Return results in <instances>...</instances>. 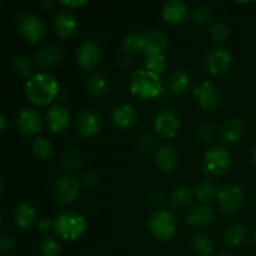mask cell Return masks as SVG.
<instances>
[{"label": "cell", "mask_w": 256, "mask_h": 256, "mask_svg": "<svg viewBox=\"0 0 256 256\" xmlns=\"http://www.w3.org/2000/svg\"><path fill=\"white\" fill-rule=\"evenodd\" d=\"M25 94L34 104L46 105L56 96L58 82L49 72H38L28 79Z\"/></svg>", "instance_id": "6da1fadb"}, {"label": "cell", "mask_w": 256, "mask_h": 256, "mask_svg": "<svg viewBox=\"0 0 256 256\" xmlns=\"http://www.w3.org/2000/svg\"><path fill=\"white\" fill-rule=\"evenodd\" d=\"M130 92L140 99H150L162 94L164 85L159 74L148 69H138L130 76Z\"/></svg>", "instance_id": "7a4b0ae2"}, {"label": "cell", "mask_w": 256, "mask_h": 256, "mask_svg": "<svg viewBox=\"0 0 256 256\" xmlns=\"http://www.w3.org/2000/svg\"><path fill=\"white\" fill-rule=\"evenodd\" d=\"M52 228L62 240H75L82 236L86 229V222L82 215L75 212H64L58 215L52 222Z\"/></svg>", "instance_id": "3957f363"}, {"label": "cell", "mask_w": 256, "mask_h": 256, "mask_svg": "<svg viewBox=\"0 0 256 256\" xmlns=\"http://www.w3.org/2000/svg\"><path fill=\"white\" fill-rule=\"evenodd\" d=\"M149 229L154 238L162 242L170 240L176 232V220L166 210H158L149 218Z\"/></svg>", "instance_id": "277c9868"}, {"label": "cell", "mask_w": 256, "mask_h": 256, "mask_svg": "<svg viewBox=\"0 0 256 256\" xmlns=\"http://www.w3.org/2000/svg\"><path fill=\"white\" fill-rule=\"evenodd\" d=\"M230 152L222 146L210 148L202 156V169L208 175L219 176L224 174L230 165Z\"/></svg>", "instance_id": "5b68a950"}, {"label": "cell", "mask_w": 256, "mask_h": 256, "mask_svg": "<svg viewBox=\"0 0 256 256\" xmlns=\"http://www.w3.org/2000/svg\"><path fill=\"white\" fill-rule=\"evenodd\" d=\"M15 22H16V28L19 32L28 42H36L38 40L42 39L45 32L44 22H42L39 16L32 14V12H20L16 16Z\"/></svg>", "instance_id": "8992f818"}, {"label": "cell", "mask_w": 256, "mask_h": 256, "mask_svg": "<svg viewBox=\"0 0 256 256\" xmlns=\"http://www.w3.org/2000/svg\"><path fill=\"white\" fill-rule=\"evenodd\" d=\"M230 64H232V54L225 48H214L205 56V68L212 75L226 72Z\"/></svg>", "instance_id": "52a82bcc"}, {"label": "cell", "mask_w": 256, "mask_h": 256, "mask_svg": "<svg viewBox=\"0 0 256 256\" xmlns=\"http://www.w3.org/2000/svg\"><path fill=\"white\" fill-rule=\"evenodd\" d=\"M180 122L178 115L172 110L165 109L156 115L154 122V129L162 138L169 139L175 136L179 132Z\"/></svg>", "instance_id": "ba28073f"}, {"label": "cell", "mask_w": 256, "mask_h": 256, "mask_svg": "<svg viewBox=\"0 0 256 256\" xmlns=\"http://www.w3.org/2000/svg\"><path fill=\"white\" fill-rule=\"evenodd\" d=\"M194 96L199 105L204 109L212 110L216 108L220 102V92L212 82H200L194 88Z\"/></svg>", "instance_id": "9c48e42d"}, {"label": "cell", "mask_w": 256, "mask_h": 256, "mask_svg": "<svg viewBox=\"0 0 256 256\" xmlns=\"http://www.w3.org/2000/svg\"><path fill=\"white\" fill-rule=\"evenodd\" d=\"M79 192L80 182L75 178L70 176V175H65V176L59 178L55 182V196H56L58 202H62V204H70L72 202H74V199L78 196Z\"/></svg>", "instance_id": "30bf717a"}, {"label": "cell", "mask_w": 256, "mask_h": 256, "mask_svg": "<svg viewBox=\"0 0 256 256\" xmlns=\"http://www.w3.org/2000/svg\"><path fill=\"white\" fill-rule=\"evenodd\" d=\"M242 190L236 184H228L218 192V204L224 212H234L242 202Z\"/></svg>", "instance_id": "8fae6325"}, {"label": "cell", "mask_w": 256, "mask_h": 256, "mask_svg": "<svg viewBox=\"0 0 256 256\" xmlns=\"http://www.w3.org/2000/svg\"><path fill=\"white\" fill-rule=\"evenodd\" d=\"M76 59L80 66L84 69H92L100 60V46L94 40H85L79 45L76 52Z\"/></svg>", "instance_id": "7c38bea8"}, {"label": "cell", "mask_w": 256, "mask_h": 256, "mask_svg": "<svg viewBox=\"0 0 256 256\" xmlns=\"http://www.w3.org/2000/svg\"><path fill=\"white\" fill-rule=\"evenodd\" d=\"M16 124L22 134L34 135L40 132V130H42V120L36 110L24 109L18 115Z\"/></svg>", "instance_id": "4fadbf2b"}, {"label": "cell", "mask_w": 256, "mask_h": 256, "mask_svg": "<svg viewBox=\"0 0 256 256\" xmlns=\"http://www.w3.org/2000/svg\"><path fill=\"white\" fill-rule=\"evenodd\" d=\"M76 128L82 136H92L102 129V118L94 110H85L78 118Z\"/></svg>", "instance_id": "5bb4252c"}, {"label": "cell", "mask_w": 256, "mask_h": 256, "mask_svg": "<svg viewBox=\"0 0 256 256\" xmlns=\"http://www.w3.org/2000/svg\"><path fill=\"white\" fill-rule=\"evenodd\" d=\"M69 110L62 104L52 105L46 112V122L52 132H62L69 124Z\"/></svg>", "instance_id": "9a60e30c"}, {"label": "cell", "mask_w": 256, "mask_h": 256, "mask_svg": "<svg viewBox=\"0 0 256 256\" xmlns=\"http://www.w3.org/2000/svg\"><path fill=\"white\" fill-rule=\"evenodd\" d=\"M162 18L172 24H180L189 14L186 4L182 0H166L162 5Z\"/></svg>", "instance_id": "2e32d148"}, {"label": "cell", "mask_w": 256, "mask_h": 256, "mask_svg": "<svg viewBox=\"0 0 256 256\" xmlns=\"http://www.w3.org/2000/svg\"><path fill=\"white\" fill-rule=\"evenodd\" d=\"M54 29L60 36H70L76 32L78 22L74 15L68 10H60L54 16Z\"/></svg>", "instance_id": "e0dca14e"}, {"label": "cell", "mask_w": 256, "mask_h": 256, "mask_svg": "<svg viewBox=\"0 0 256 256\" xmlns=\"http://www.w3.org/2000/svg\"><path fill=\"white\" fill-rule=\"evenodd\" d=\"M142 52L146 54L149 52H162V50L166 49L169 45V40L162 32L156 30H150V32L142 34Z\"/></svg>", "instance_id": "ac0fdd59"}, {"label": "cell", "mask_w": 256, "mask_h": 256, "mask_svg": "<svg viewBox=\"0 0 256 256\" xmlns=\"http://www.w3.org/2000/svg\"><path fill=\"white\" fill-rule=\"evenodd\" d=\"M112 119L118 128H129L135 124L138 119V112L132 105L122 104L114 108L112 114Z\"/></svg>", "instance_id": "d6986e66"}, {"label": "cell", "mask_w": 256, "mask_h": 256, "mask_svg": "<svg viewBox=\"0 0 256 256\" xmlns=\"http://www.w3.org/2000/svg\"><path fill=\"white\" fill-rule=\"evenodd\" d=\"M212 216H214L212 210L208 205L198 204L188 210L186 220L188 224L192 225V226L200 228L209 225L212 222Z\"/></svg>", "instance_id": "ffe728a7"}, {"label": "cell", "mask_w": 256, "mask_h": 256, "mask_svg": "<svg viewBox=\"0 0 256 256\" xmlns=\"http://www.w3.org/2000/svg\"><path fill=\"white\" fill-rule=\"evenodd\" d=\"M155 165L162 172H172L175 169L178 162V156L175 150L169 145H162L155 152L154 155Z\"/></svg>", "instance_id": "44dd1931"}, {"label": "cell", "mask_w": 256, "mask_h": 256, "mask_svg": "<svg viewBox=\"0 0 256 256\" xmlns=\"http://www.w3.org/2000/svg\"><path fill=\"white\" fill-rule=\"evenodd\" d=\"M62 52L59 46H56V45H46V46L38 50V52L35 54V62L40 66L49 68L56 65L62 59Z\"/></svg>", "instance_id": "7402d4cb"}, {"label": "cell", "mask_w": 256, "mask_h": 256, "mask_svg": "<svg viewBox=\"0 0 256 256\" xmlns=\"http://www.w3.org/2000/svg\"><path fill=\"white\" fill-rule=\"evenodd\" d=\"M242 134H244V125H242V120L236 119H229L222 124V129H220V136L225 142H236L242 139Z\"/></svg>", "instance_id": "603a6c76"}, {"label": "cell", "mask_w": 256, "mask_h": 256, "mask_svg": "<svg viewBox=\"0 0 256 256\" xmlns=\"http://www.w3.org/2000/svg\"><path fill=\"white\" fill-rule=\"evenodd\" d=\"M168 84H169V89L174 94H182L192 85V78H190L189 72H185V70L176 69L169 75Z\"/></svg>", "instance_id": "cb8c5ba5"}, {"label": "cell", "mask_w": 256, "mask_h": 256, "mask_svg": "<svg viewBox=\"0 0 256 256\" xmlns=\"http://www.w3.org/2000/svg\"><path fill=\"white\" fill-rule=\"evenodd\" d=\"M35 209L30 202H22L15 209V222L19 228L28 229L34 224Z\"/></svg>", "instance_id": "d4e9b609"}, {"label": "cell", "mask_w": 256, "mask_h": 256, "mask_svg": "<svg viewBox=\"0 0 256 256\" xmlns=\"http://www.w3.org/2000/svg\"><path fill=\"white\" fill-rule=\"evenodd\" d=\"M248 230L244 225L235 224L228 228L224 232V242L228 246H239L246 239Z\"/></svg>", "instance_id": "484cf974"}, {"label": "cell", "mask_w": 256, "mask_h": 256, "mask_svg": "<svg viewBox=\"0 0 256 256\" xmlns=\"http://www.w3.org/2000/svg\"><path fill=\"white\" fill-rule=\"evenodd\" d=\"M86 88L92 94L102 96L109 90V82L106 78L100 72H92L86 78Z\"/></svg>", "instance_id": "4316f807"}, {"label": "cell", "mask_w": 256, "mask_h": 256, "mask_svg": "<svg viewBox=\"0 0 256 256\" xmlns=\"http://www.w3.org/2000/svg\"><path fill=\"white\" fill-rule=\"evenodd\" d=\"M145 66L150 72L160 75L166 68V56L164 52H149L145 56Z\"/></svg>", "instance_id": "83f0119b"}, {"label": "cell", "mask_w": 256, "mask_h": 256, "mask_svg": "<svg viewBox=\"0 0 256 256\" xmlns=\"http://www.w3.org/2000/svg\"><path fill=\"white\" fill-rule=\"evenodd\" d=\"M192 192L185 186L175 188L170 195V202L175 208H186L192 202Z\"/></svg>", "instance_id": "f1b7e54d"}, {"label": "cell", "mask_w": 256, "mask_h": 256, "mask_svg": "<svg viewBox=\"0 0 256 256\" xmlns=\"http://www.w3.org/2000/svg\"><path fill=\"white\" fill-rule=\"evenodd\" d=\"M192 248L200 256H209L212 252V240L204 234H198L192 238Z\"/></svg>", "instance_id": "f546056e"}, {"label": "cell", "mask_w": 256, "mask_h": 256, "mask_svg": "<svg viewBox=\"0 0 256 256\" xmlns=\"http://www.w3.org/2000/svg\"><path fill=\"white\" fill-rule=\"evenodd\" d=\"M196 196L200 202H208L214 199L218 194V189L212 182H200L196 185Z\"/></svg>", "instance_id": "4dcf8cb0"}, {"label": "cell", "mask_w": 256, "mask_h": 256, "mask_svg": "<svg viewBox=\"0 0 256 256\" xmlns=\"http://www.w3.org/2000/svg\"><path fill=\"white\" fill-rule=\"evenodd\" d=\"M32 152L39 159H48L52 154V145L45 138H38L32 142Z\"/></svg>", "instance_id": "1f68e13d"}, {"label": "cell", "mask_w": 256, "mask_h": 256, "mask_svg": "<svg viewBox=\"0 0 256 256\" xmlns=\"http://www.w3.org/2000/svg\"><path fill=\"white\" fill-rule=\"evenodd\" d=\"M12 66L14 69L16 70L19 74H22V76H26V78H32V62L30 60V58H28L26 55H16V56L12 58Z\"/></svg>", "instance_id": "d6a6232c"}, {"label": "cell", "mask_w": 256, "mask_h": 256, "mask_svg": "<svg viewBox=\"0 0 256 256\" xmlns=\"http://www.w3.org/2000/svg\"><path fill=\"white\" fill-rule=\"evenodd\" d=\"M229 26H228L224 22H222V20L215 22L214 24L212 25V28H210V36H212V39L214 40L215 42L222 44V42H224L225 40L229 38Z\"/></svg>", "instance_id": "836d02e7"}, {"label": "cell", "mask_w": 256, "mask_h": 256, "mask_svg": "<svg viewBox=\"0 0 256 256\" xmlns=\"http://www.w3.org/2000/svg\"><path fill=\"white\" fill-rule=\"evenodd\" d=\"M122 49L129 54H135L139 50H142V35L138 34V32H129L122 39Z\"/></svg>", "instance_id": "e575fe53"}, {"label": "cell", "mask_w": 256, "mask_h": 256, "mask_svg": "<svg viewBox=\"0 0 256 256\" xmlns=\"http://www.w3.org/2000/svg\"><path fill=\"white\" fill-rule=\"evenodd\" d=\"M62 165L66 170L70 172H75L82 166V155L76 150H68L62 156Z\"/></svg>", "instance_id": "d590c367"}, {"label": "cell", "mask_w": 256, "mask_h": 256, "mask_svg": "<svg viewBox=\"0 0 256 256\" xmlns=\"http://www.w3.org/2000/svg\"><path fill=\"white\" fill-rule=\"evenodd\" d=\"M42 256H58L60 252V245L54 238L46 236L40 244Z\"/></svg>", "instance_id": "8d00e7d4"}, {"label": "cell", "mask_w": 256, "mask_h": 256, "mask_svg": "<svg viewBox=\"0 0 256 256\" xmlns=\"http://www.w3.org/2000/svg\"><path fill=\"white\" fill-rule=\"evenodd\" d=\"M212 16V8L206 4L198 5V6L192 10V19H194V22H199V24H205V22H210Z\"/></svg>", "instance_id": "74e56055"}, {"label": "cell", "mask_w": 256, "mask_h": 256, "mask_svg": "<svg viewBox=\"0 0 256 256\" xmlns=\"http://www.w3.org/2000/svg\"><path fill=\"white\" fill-rule=\"evenodd\" d=\"M15 249V244L10 238L2 236L0 238V252L2 254H10Z\"/></svg>", "instance_id": "f35d334b"}, {"label": "cell", "mask_w": 256, "mask_h": 256, "mask_svg": "<svg viewBox=\"0 0 256 256\" xmlns=\"http://www.w3.org/2000/svg\"><path fill=\"white\" fill-rule=\"evenodd\" d=\"M198 132H199V136L202 139H209L214 135V128L209 122H202V124H200Z\"/></svg>", "instance_id": "ab89813d"}, {"label": "cell", "mask_w": 256, "mask_h": 256, "mask_svg": "<svg viewBox=\"0 0 256 256\" xmlns=\"http://www.w3.org/2000/svg\"><path fill=\"white\" fill-rule=\"evenodd\" d=\"M59 2L62 5H65V6L76 8V6H82V5L86 4V0H62V2Z\"/></svg>", "instance_id": "60d3db41"}, {"label": "cell", "mask_w": 256, "mask_h": 256, "mask_svg": "<svg viewBox=\"0 0 256 256\" xmlns=\"http://www.w3.org/2000/svg\"><path fill=\"white\" fill-rule=\"evenodd\" d=\"M84 180L88 185H94L95 182H98V175L94 172H88L84 175Z\"/></svg>", "instance_id": "b9f144b4"}, {"label": "cell", "mask_w": 256, "mask_h": 256, "mask_svg": "<svg viewBox=\"0 0 256 256\" xmlns=\"http://www.w3.org/2000/svg\"><path fill=\"white\" fill-rule=\"evenodd\" d=\"M50 226H52V222H50L49 219H42L39 222V228L42 230H44V232L49 230Z\"/></svg>", "instance_id": "7bdbcfd3"}, {"label": "cell", "mask_w": 256, "mask_h": 256, "mask_svg": "<svg viewBox=\"0 0 256 256\" xmlns=\"http://www.w3.org/2000/svg\"><path fill=\"white\" fill-rule=\"evenodd\" d=\"M6 129V118L4 114H0V130L4 132Z\"/></svg>", "instance_id": "ee69618b"}, {"label": "cell", "mask_w": 256, "mask_h": 256, "mask_svg": "<svg viewBox=\"0 0 256 256\" xmlns=\"http://www.w3.org/2000/svg\"><path fill=\"white\" fill-rule=\"evenodd\" d=\"M252 160H254V164L256 165V146L252 149Z\"/></svg>", "instance_id": "f6af8a7d"}, {"label": "cell", "mask_w": 256, "mask_h": 256, "mask_svg": "<svg viewBox=\"0 0 256 256\" xmlns=\"http://www.w3.org/2000/svg\"><path fill=\"white\" fill-rule=\"evenodd\" d=\"M254 242H255V244H256V232H255V235H254Z\"/></svg>", "instance_id": "bcb514c9"}, {"label": "cell", "mask_w": 256, "mask_h": 256, "mask_svg": "<svg viewBox=\"0 0 256 256\" xmlns=\"http://www.w3.org/2000/svg\"><path fill=\"white\" fill-rule=\"evenodd\" d=\"M219 256H229V255H226V254H222V255H219Z\"/></svg>", "instance_id": "7dc6e473"}]
</instances>
